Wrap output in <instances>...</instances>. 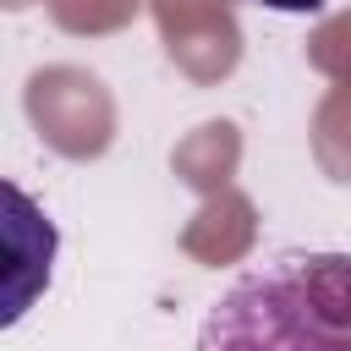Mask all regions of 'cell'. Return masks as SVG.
<instances>
[{"instance_id": "obj_1", "label": "cell", "mask_w": 351, "mask_h": 351, "mask_svg": "<svg viewBox=\"0 0 351 351\" xmlns=\"http://www.w3.org/2000/svg\"><path fill=\"white\" fill-rule=\"evenodd\" d=\"M197 351H351V252H263L219 291Z\"/></svg>"}, {"instance_id": "obj_2", "label": "cell", "mask_w": 351, "mask_h": 351, "mask_svg": "<svg viewBox=\"0 0 351 351\" xmlns=\"http://www.w3.org/2000/svg\"><path fill=\"white\" fill-rule=\"evenodd\" d=\"M5 208H11V219H5V252H11V269H5V313H0V324H16V318L33 307V296L49 285L55 225H49V214H44L16 181H5Z\"/></svg>"}, {"instance_id": "obj_3", "label": "cell", "mask_w": 351, "mask_h": 351, "mask_svg": "<svg viewBox=\"0 0 351 351\" xmlns=\"http://www.w3.org/2000/svg\"><path fill=\"white\" fill-rule=\"evenodd\" d=\"M258 5H269V11H285V16H313V11H324L329 0H258Z\"/></svg>"}]
</instances>
